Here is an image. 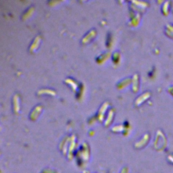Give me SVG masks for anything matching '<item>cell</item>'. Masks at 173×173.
Here are the masks:
<instances>
[]
</instances>
